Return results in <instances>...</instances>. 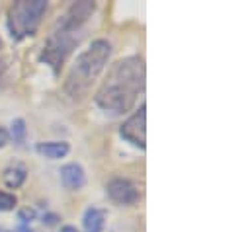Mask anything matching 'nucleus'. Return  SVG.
Returning <instances> with one entry per match:
<instances>
[{"label": "nucleus", "instance_id": "obj_1", "mask_svg": "<svg viewBox=\"0 0 252 232\" xmlns=\"http://www.w3.org/2000/svg\"><path fill=\"white\" fill-rule=\"evenodd\" d=\"M145 88V62L141 57H126L118 60L106 80L102 82L98 94H96V104L112 114H124L129 112L137 96Z\"/></svg>", "mask_w": 252, "mask_h": 232}, {"label": "nucleus", "instance_id": "obj_2", "mask_svg": "<svg viewBox=\"0 0 252 232\" xmlns=\"http://www.w3.org/2000/svg\"><path fill=\"white\" fill-rule=\"evenodd\" d=\"M96 10L94 2H76L68 8V12L64 14V18L59 22V28L49 35L45 47H43V55L41 58L53 66V70L57 72L64 62L66 55L72 51V47L78 43L80 37V28L84 26V22L92 16V12Z\"/></svg>", "mask_w": 252, "mask_h": 232}, {"label": "nucleus", "instance_id": "obj_3", "mask_svg": "<svg viewBox=\"0 0 252 232\" xmlns=\"http://www.w3.org/2000/svg\"><path fill=\"white\" fill-rule=\"evenodd\" d=\"M110 55H112V45L106 39L92 41V45L76 57L66 76V82H64L66 94L74 100H80L82 96H86L92 84L96 82V78L100 76V72L104 70Z\"/></svg>", "mask_w": 252, "mask_h": 232}, {"label": "nucleus", "instance_id": "obj_4", "mask_svg": "<svg viewBox=\"0 0 252 232\" xmlns=\"http://www.w3.org/2000/svg\"><path fill=\"white\" fill-rule=\"evenodd\" d=\"M47 10L45 0H20L8 10V28L14 39L30 37L37 31L41 18Z\"/></svg>", "mask_w": 252, "mask_h": 232}, {"label": "nucleus", "instance_id": "obj_5", "mask_svg": "<svg viewBox=\"0 0 252 232\" xmlns=\"http://www.w3.org/2000/svg\"><path fill=\"white\" fill-rule=\"evenodd\" d=\"M122 137L133 146H139L141 150H145L147 146V108L145 106H141L139 112H135L122 125Z\"/></svg>", "mask_w": 252, "mask_h": 232}, {"label": "nucleus", "instance_id": "obj_6", "mask_svg": "<svg viewBox=\"0 0 252 232\" xmlns=\"http://www.w3.org/2000/svg\"><path fill=\"white\" fill-rule=\"evenodd\" d=\"M108 195L118 205H135L139 201L137 187L129 179H124V177H116L108 183Z\"/></svg>", "mask_w": 252, "mask_h": 232}, {"label": "nucleus", "instance_id": "obj_7", "mask_svg": "<svg viewBox=\"0 0 252 232\" xmlns=\"http://www.w3.org/2000/svg\"><path fill=\"white\" fill-rule=\"evenodd\" d=\"M61 181H63V185L66 189L78 191L86 183V174H84L80 164H66V166L61 168Z\"/></svg>", "mask_w": 252, "mask_h": 232}, {"label": "nucleus", "instance_id": "obj_8", "mask_svg": "<svg viewBox=\"0 0 252 232\" xmlns=\"http://www.w3.org/2000/svg\"><path fill=\"white\" fill-rule=\"evenodd\" d=\"M106 225V213L102 209L90 207L84 213V232H102Z\"/></svg>", "mask_w": 252, "mask_h": 232}, {"label": "nucleus", "instance_id": "obj_9", "mask_svg": "<svg viewBox=\"0 0 252 232\" xmlns=\"http://www.w3.org/2000/svg\"><path fill=\"white\" fill-rule=\"evenodd\" d=\"M70 146L68 143H39L37 145V152L49 160H57V158H64L68 154Z\"/></svg>", "mask_w": 252, "mask_h": 232}, {"label": "nucleus", "instance_id": "obj_10", "mask_svg": "<svg viewBox=\"0 0 252 232\" xmlns=\"http://www.w3.org/2000/svg\"><path fill=\"white\" fill-rule=\"evenodd\" d=\"M26 181V168L24 166H10L4 170V183L8 187H20Z\"/></svg>", "mask_w": 252, "mask_h": 232}, {"label": "nucleus", "instance_id": "obj_11", "mask_svg": "<svg viewBox=\"0 0 252 232\" xmlns=\"http://www.w3.org/2000/svg\"><path fill=\"white\" fill-rule=\"evenodd\" d=\"M10 135L14 139L16 145H24L26 141V135H28V129H26V121L24 119H14L12 121V129H10Z\"/></svg>", "mask_w": 252, "mask_h": 232}, {"label": "nucleus", "instance_id": "obj_12", "mask_svg": "<svg viewBox=\"0 0 252 232\" xmlns=\"http://www.w3.org/2000/svg\"><path fill=\"white\" fill-rule=\"evenodd\" d=\"M16 203H18L16 195H12V193H6V191H0V211H2V213H6V211H12V209L16 207Z\"/></svg>", "mask_w": 252, "mask_h": 232}, {"label": "nucleus", "instance_id": "obj_13", "mask_svg": "<svg viewBox=\"0 0 252 232\" xmlns=\"http://www.w3.org/2000/svg\"><path fill=\"white\" fill-rule=\"evenodd\" d=\"M18 217H20V221H22L24 225H28V223H32V221L35 219V211L28 207V209H22V211L18 213Z\"/></svg>", "mask_w": 252, "mask_h": 232}, {"label": "nucleus", "instance_id": "obj_14", "mask_svg": "<svg viewBox=\"0 0 252 232\" xmlns=\"http://www.w3.org/2000/svg\"><path fill=\"white\" fill-rule=\"evenodd\" d=\"M8 141H10V135H8V131L0 127V148H2V146H6V145H8Z\"/></svg>", "mask_w": 252, "mask_h": 232}, {"label": "nucleus", "instance_id": "obj_15", "mask_svg": "<svg viewBox=\"0 0 252 232\" xmlns=\"http://www.w3.org/2000/svg\"><path fill=\"white\" fill-rule=\"evenodd\" d=\"M43 223H47V225H55V223H57V217H55V215H47V217H43Z\"/></svg>", "mask_w": 252, "mask_h": 232}, {"label": "nucleus", "instance_id": "obj_16", "mask_svg": "<svg viewBox=\"0 0 252 232\" xmlns=\"http://www.w3.org/2000/svg\"><path fill=\"white\" fill-rule=\"evenodd\" d=\"M61 232H78V231H76L74 227H63V229H61Z\"/></svg>", "mask_w": 252, "mask_h": 232}, {"label": "nucleus", "instance_id": "obj_17", "mask_svg": "<svg viewBox=\"0 0 252 232\" xmlns=\"http://www.w3.org/2000/svg\"><path fill=\"white\" fill-rule=\"evenodd\" d=\"M20 232H32V231H28L26 227H22V229H20Z\"/></svg>", "mask_w": 252, "mask_h": 232}, {"label": "nucleus", "instance_id": "obj_18", "mask_svg": "<svg viewBox=\"0 0 252 232\" xmlns=\"http://www.w3.org/2000/svg\"><path fill=\"white\" fill-rule=\"evenodd\" d=\"M0 47H2V39H0Z\"/></svg>", "mask_w": 252, "mask_h": 232}]
</instances>
